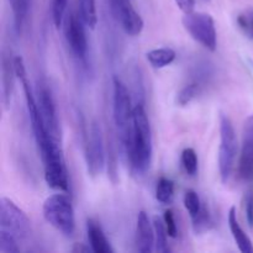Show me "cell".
<instances>
[{"mask_svg": "<svg viewBox=\"0 0 253 253\" xmlns=\"http://www.w3.org/2000/svg\"><path fill=\"white\" fill-rule=\"evenodd\" d=\"M91 249H89V247H85L83 244H76L74 245V247L72 249V252H76V253H81V252H90Z\"/></svg>", "mask_w": 253, "mask_h": 253, "instance_id": "4dcf8cb0", "label": "cell"}, {"mask_svg": "<svg viewBox=\"0 0 253 253\" xmlns=\"http://www.w3.org/2000/svg\"><path fill=\"white\" fill-rule=\"evenodd\" d=\"M84 25L85 22L83 21L79 12L78 14L71 12L67 17L66 27H64L67 43H68L72 53L77 58L81 59H85L86 52H88V41H86Z\"/></svg>", "mask_w": 253, "mask_h": 253, "instance_id": "30bf717a", "label": "cell"}, {"mask_svg": "<svg viewBox=\"0 0 253 253\" xmlns=\"http://www.w3.org/2000/svg\"><path fill=\"white\" fill-rule=\"evenodd\" d=\"M136 247L141 253H150L155 247V229L145 211L138 212L136 226Z\"/></svg>", "mask_w": 253, "mask_h": 253, "instance_id": "4fadbf2b", "label": "cell"}, {"mask_svg": "<svg viewBox=\"0 0 253 253\" xmlns=\"http://www.w3.org/2000/svg\"><path fill=\"white\" fill-rule=\"evenodd\" d=\"M43 217L52 227L64 236H72L76 231V215L72 200L67 194H53L43 203Z\"/></svg>", "mask_w": 253, "mask_h": 253, "instance_id": "277c9868", "label": "cell"}, {"mask_svg": "<svg viewBox=\"0 0 253 253\" xmlns=\"http://www.w3.org/2000/svg\"><path fill=\"white\" fill-rule=\"evenodd\" d=\"M245 204V214H246V220L249 226L253 229V192L247 193L244 199Z\"/></svg>", "mask_w": 253, "mask_h": 253, "instance_id": "f1b7e54d", "label": "cell"}, {"mask_svg": "<svg viewBox=\"0 0 253 253\" xmlns=\"http://www.w3.org/2000/svg\"><path fill=\"white\" fill-rule=\"evenodd\" d=\"M174 2L184 14L194 11L195 0H174Z\"/></svg>", "mask_w": 253, "mask_h": 253, "instance_id": "f546056e", "label": "cell"}, {"mask_svg": "<svg viewBox=\"0 0 253 253\" xmlns=\"http://www.w3.org/2000/svg\"><path fill=\"white\" fill-rule=\"evenodd\" d=\"M153 141L150 120L142 104L133 106V127L131 136L127 162L131 169L137 174H143L152 162Z\"/></svg>", "mask_w": 253, "mask_h": 253, "instance_id": "6da1fadb", "label": "cell"}, {"mask_svg": "<svg viewBox=\"0 0 253 253\" xmlns=\"http://www.w3.org/2000/svg\"><path fill=\"white\" fill-rule=\"evenodd\" d=\"M183 26L188 34L204 48L214 52L217 46V35L211 15L207 12H187L183 16Z\"/></svg>", "mask_w": 253, "mask_h": 253, "instance_id": "8992f818", "label": "cell"}, {"mask_svg": "<svg viewBox=\"0 0 253 253\" xmlns=\"http://www.w3.org/2000/svg\"><path fill=\"white\" fill-rule=\"evenodd\" d=\"M11 7L12 16H14V27L17 35H21L24 25L29 16L31 0H9Z\"/></svg>", "mask_w": 253, "mask_h": 253, "instance_id": "e0dca14e", "label": "cell"}, {"mask_svg": "<svg viewBox=\"0 0 253 253\" xmlns=\"http://www.w3.org/2000/svg\"><path fill=\"white\" fill-rule=\"evenodd\" d=\"M0 231L14 236L17 242L26 240L31 232V222L27 215L5 197L0 200Z\"/></svg>", "mask_w": 253, "mask_h": 253, "instance_id": "52a82bcc", "label": "cell"}, {"mask_svg": "<svg viewBox=\"0 0 253 253\" xmlns=\"http://www.w3.org/2000/svg\"><path fill=\"white\" fill-rule=\"evenodd\" d=\"M239 175L245 182L253 180V115L245 121L239 160Z\"/></svg>", "mask_w": 253, "mask_h": 253, "instance_id": "7c38bea8", "label": "cell"}, {"mask_svg": "<svg viewBox=\"0 0 253 253\" xmlns=\"http://www.w3.org/2000/svg\"><path fill=\"white\" fill-rule=\"evenodd\" d=\"M182 165L188 175L194 177L198 173V156L193 148H185L182 152Z\"/></svg>", "mask_w": 253, "mask_h": 253, "instance_id": "cb8c5ba5", "label": "cell"}, {"mask_svg": "<svg viewBox=\"0 0 253 253\" xmlns=\"http://www.w3.org/2000/svg\"><path fill=\"white\" fill-rule=\"evenodd\" d=\"M183 202H184L185 209L189 212L192 220L197 219V217L202 214L203 210H204V207L202 205V200H200L199 195H198L197 192H194V190L192 189L185 192Z\"/></svg>", "mask_w": 253, "mask_h": 253, "instance_id": "7402d4cb", "label": "cell"}, {"mask_svg": "<svg viewBox=\"0 0 253 253\" xmlns=\"http://www.w3.org/2000/svg\"><path fill=\"white\" fill-rule=\"evenodd\" d=\"M86 234H88L89 245L91 252L95 253H113L114 249L106 239L100 225L93 219L86 220Z\"/></svg>", "mask_w": 253, "mask_h": 253, "instance_id": "5bb4252c", "label": "cell"}, {"mask_svg": "<svg viewBox=\"0 0 253 253\" xmlns=\"http://www.w3.org/2000/svg\"><path fill=\"white\" fill-rule=\"evenodd\" d=\"M198 91H199V85L197 83H190L187 84L184 88L180 89V91L177 95V103L180 106H184L189 104L193 99L197 96Z\"/></svg>", "mask_w": 253, "mask_h": 253, "instance_id": "484cf974", "label": "cell"}, {"mask_svg": "<svg viewBox=\"0 0 253 253\" xmlns=\"http://www.w3.org/2000/svg\"><path fill=\"white\" fill-rule=\"evenodd\" d=\"M79 14L85 22V26L94 29L98 24L95 0H79Z\"/></svg>", "mask_w": 253, "mask_h": 253, "instance_id": "ffe728a7", "label": "cell"}, {"mask_svg": "<svg viewBox=\"0 0 253 253\" xmlns=\"http://www.w3.org/2000/svg\"><path fill=\"white\" fill-rule=\"evenodd\" d=\"M105 152H104V143L103 136H101L100 126L98 123L94 121L90 125V130L86 135L85 141V161L86 167H88L89 174L95 177L103 170L104 167V158H105Z\"/></svg>", "mask_w": 253, "mask_h": 253, "instance_id": "9c48e42d", "label": "cell"}, {"mask_svg": "<svg viewBox=\"0 0 253 253\" xmlns=\"http://www.w3.org/2000/svg\"><path fill=\"white\" fill-rule=\"evenodd\" d=\"M153 229H155V247L156 251L160 253H168L169 252V247L167 244V230H166V225L163 219L155 216L153 217Z\"/></svg>", "mask_w": 253, "mask_h": 253, "instance_id": "d6986e66", "label": "cell"}, {"mask_svg": "<svg viewBox=\"0 0 253 253\" xmlns=\"http://www.w3.org/2000/svg\"><path fill=\"white\" fill-rule=\"evenodd\" d=\"M237 136L230 118L225 114L220 115V146H219V173L221 182L226 184L230 180L237 156Z\"/></svg>", "mask_w": 253, "mask_h": 253, "instance_id": "5b68a950", "label": "cell"}, {"mask_svg": "<svg viewBox=\"0 0 253 253\" xmlns=\"http://www.w3.org/2000/svg\"><path fill=\"white\" fill-rule=\"evenodd\" d=\"M110 10L116 21L121 25L128 36H137L142 32L143 20L133 7L131 0H108Z\"/></svg>", "mask_w": 253, "mask_h": 253, "instance_id": "ba28073f", "label": "cell"}, {"mask_svg": "<svg viewBox=\"0 0 253 253\" xmlns=\"http://www.w3.org/2000/svg\"><path fill=\"white\" fill-rule=\"evenodd\" d=\"M67 6H68V0H52V19L57 29L61 27L63 22Z\"/></svg>", "mask_w": 253, "mask_h": 253, "instance_id": "d4e9b609", "label": "cell"}, {"mask_svg": "<svg viewBox=\"0 0 253 253\" xmlns=\"http://www.w3.org/2000/svg\"><path fill=\"white\" fill-rule=\"evenodd\" d=\"M237 26H239V29L244 32L245 36L249 37L250 40H253V9L252 7L240 12L239 16H237Z\"/></svg>", "mask_w": 253, "mask_h": 253, "instance_id": "603a6c76", "label": "cell"}, {"mask_svg": "<svg viewBox=\"0 0 253 253\" xmlns=\"http://www.w3.org/2000/svg\"><path fill=\"white\" fill-rule=\"evenodd\" d=\"M227 221H229L230 231H231L232 237H234L235 242H236L240 251L244 253H253L252 241L251 239L247 236L246 232L244 231L241 225L239 224V220H237V214H236V208L235 207H232L231 209H230Z\"/></svg>", "mask_w": 253, "mask_h": 253, "instance_id": "2e32d148", "label": "cell"}, {"mask_svg": "<svg viewBox=\"0 0 253 253\" xmlns=\"http://www.w3.org/2000/svg\"><path fill=\"white\" fill-rule=\"evenodd\" d=\"M114 84V120L118 128L121 148L127 158L133 127V108L131 105L130 93L125 84L119 78L113 79Z\"/></svg>", "mask_w": 253, "mask_h": 253, "instance_id": "3957f363", "label": "cell"}, {"mask_svg": "<svg viewBox=\"0 0 253 253\" xmlns=\"http://www.w3.org/2000/svg\"><path fill=\"white\" fill-rule=\"evenodd\" d=\"M174 195V183L169 178L161 177L156 187V199L162 204H169Z\"/></svg>", "mask_w": 253, "mask_h": 253, "instance_id": "44dd1931", "label": "cell"}, {"mask_svg": "<svg viewBox=\"0 0 253 253\" xmlns=\"http://www.w3.org/2000/svg\"><path fill=\"white\" fill-rule=\"evenodd\" d=\"M175 52L169 47H161V48L151 49L146 54L148 63L153 67V68H165V67L169 66L173 61L175 59Z\"/></svg>", "mask_w": 253, "mask_h": 253, "instance_id": "ac0fdd59", "label": "cell"}, {"mask_svg": "<svg viewBox=\"0 0 253 253\" xmlns=\"http://www.w3.org/2000/svg\"><path fill=\"white\" fill-rule=\"evenodd\" d=\"M16 76L14 67V59H10L6 54L1 59V100L5 109H9L11 103L12 88H14V77Z\"/></svg>", "mask_w": 253, "mask_h": 253, "instance_id": "9a60e30c", "label": "cell"}, {"mask_svg": "<svg viewBox=\"0 0 253 253\" xmlns=\"http://www.w3.org/2000/svg\"><path fill=\"white\" fill-rule=\"evenodd\" d=\"M163 221H165L166 230H167L168 236L172 237V239H175L178 236V227L177 224H175L174 214L170 209L166 210L165 215H163Z\"/></svg>", "mask_w": 253, "mask_h": 253, "instance_id": "83f0119b", "label": "cell"}, {"mask_svg": "<svg viewBox=\"0 0 253 253\" xmlns=\"http://www.w3.org/2000/svg\"><path fill=\"white\" fill-rule=\"evenodd\" d=\"M39 152L43 162L44 180L47 185L54 190L67 192L69 189L68 170L62 153L61 141L48 137L46 142L39 147Z\"/></svg>", "mask_w": 253, "mask_h": 253, "instance_id": "7a4b0ae2", "label": "cell"}, {"mask_svg": "<svg viewBox=\"0 0 253 253\" xmlns=\"http://www.w3.org/2000/svg\"><path fill=\"white\" fill-rule=\"evenodd\" d=\"M205 1H209V0H205Z\"/></svg>", "mask_w": 253, "mask_h": 253, "instance_id": "1f68e13d", "label": "cell"}, {"mask_svg": "<svg viewBox=\"0 0 253 253\" xmlns=\"http://www.w3.org/2000/svg\"><path fill=\"white\" fill-rule=\"evenodd\" d=\"M37 104H39L40 116H41L44 128L49 136L59 141V125L56 104H54L51 90L43 84L37 89Z\"/></svg>", "mask_w": 253, "mask_h": 253, "instance_id": "8fae6325", "label": "cell"}, {"mask_svg": "<svg viewBox=\"0 0 253 253\" xmlns=\"http://www.w3.org/2000/svg\"><path fill=\"white\" fill-rule=\"evenodd\" d=\"M0 252L1 253H17L20 252V246L17 240L11 235L0 231Z\"/></svg>", "mask_w": 253, "mask_h": 253, "instance_id": "4316f807", "label": "cell"}]
</instances>
